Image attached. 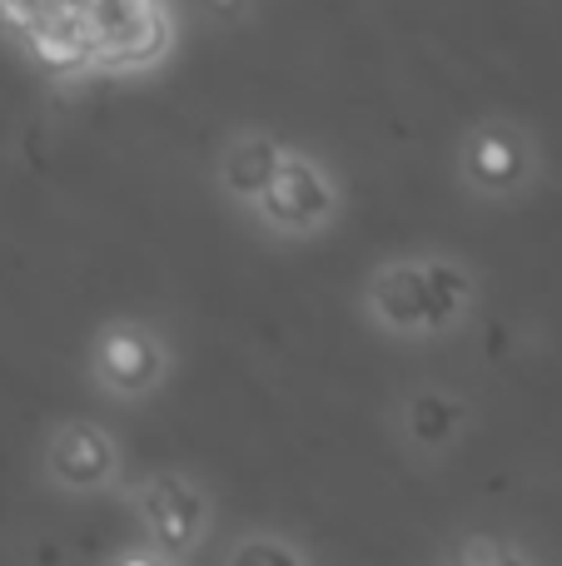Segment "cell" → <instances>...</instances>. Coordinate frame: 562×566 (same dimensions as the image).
<instances>
[{
	"mask_svg": "<svg viewBox=\"0 0 562 566\" xmlns=\"http://www.w3.org/2000/svg\"><path fill=\"white\" fill-rule=\"evenodd\" d=\"M254 205L269 224L289 229V234H314V229H324L329 219H334L339 195H334L329 175L314 165V159L279 155L274 175H269V185L259 189Z\"/></svg>",
	"mask_w": 562,
	"mask_h": 566,
	"instance_id": "1",
	"label": "cell"
},
{
	"mask_svg": "<svg viewBox=\"0 0 562 566\" xmlns=\"http://www.w3.org/2000/svg\"><path fill=\"white\" fill-rule=\"evenodd\" d=\"M139 517H145L149 537L165 552H189L195 537L205 532V497H199L185 478L165 472V478L145 482V492H139Z\"/></svg>",
	"mask_w": 562,
	"mask_h": 566,
	"instance_id": "2",
	"label": "cell"
},
{
	"mask_svg": "<svg viewBox=\"0 0 562 566\" xmlns=\"http://www.w3.org/2000/svg\"><path fill=\"white\" fill-rule=\"evenodd\" d=\"M95 368L115 392H145V388H155L159 368H165V353H159L149 328L119 323V328H110L105 338H100Z\"/></svg>",
	"mask_w": 562,
	"mask_h": 566,
	"instance_id": "3",
	"label": "cell"
},
{
	"mask_svg": "<svg viewBox=\"0 0 562 566\" xmlns=\"http://www.w3.org/2000/svg\"><path fill=\"white\" fill-rule=\"evenodd\" d=\"M50 472H55V482H65L70 492H95L100 482H110V472H115V448H110V438L100 428L70 422V428H60L55 448H50Z\"/></svg>",
	"mask_w": 562,
	"mask_h": 566,
	"instance_id": "4",
	"label": "cell"
},
{
	"mask_svg": "<svg viewBox=\"0 0 562 566\" xmlns=\"http://www.w3.org/2000/svg\"><path fill=\"white\" fill-rule=\"evenodd\" d=\"M374 313L398 333H428L424 264H388L374 279Z\"/></svg>",
	"mask_w": 562,
	"mask_h": 566,
	"instance_id": "5",
	"label": "cell"
},
{
	"mask_svg": "<svg viewBox=\"0 0 562 566\" xmlns=\"http://www.w3.org/2000/svg\"><path fill=\"white\" fill-rule=\"evenodd\" d=\"M279 155H284V149H279L274 139H264V135H239L235 145L225 149V159H219V175H225V189H229V195H239V199H249V205H254L259 189H264V185H269V175H274Z\"/></svg>",
	"mask_w": 562,
	"mask_h": 566,
	"instance_id": "6",
	"label": "cell"
},
{
	"mask_svg": "<svg viewBox=\"0 0 562 566\" xmlns=\"http://www.w3.org/2000/svg\"><path fill=\"white\" fill-rule=\"evenodd\" d=\"M424 293H428V333L448 328V323L464 313V303H468L464 269L448 264V259H434V264H424Z\"/></svg>",
	"mask_w": 562,
	"mask_h": 566,
	"instance_id": "7",
	"label": "cell"
},
{
	"mask_svg": "<svg viewBox=\"0 0 562 566\" xmlns=\"http://www.w3.org/2000/svg\"><path fill=\"white\" fill-rule=\"evenodd\" d=\"M468 169H473L483 185H508L518 175V149L498 135H478L473 155H468Z\"/></svg>",
	"mask_w": 562,
	"mask_h": 566,
	"instance_id": "8",
	"label": "cell"
},
{
	"mask_svg": "<svg viewBox=\"0 0 562 566\" xmlns=\"http://www.w3.org/2000/svg\"><path fill=\"white\" fill-rule=\"evenodd\" d=\"M408 428H414L418 442H428V448H444V442L454 438V428H458V408H454V402H444V398H418Z\"/></svg>",
	"mask_w": 562,
	"mask_h": 566,
	"instance_id": "9",
	"label": "cell"
},
{
	"mask_svg": "<svg viewBox=\"0 0 562 566\" xmlns=\"http://www.w3.org/2000/svg\"><path fill=\"white\" fill-rule=\"evenodd\" d=\"M229 566H304V562H299L294 552L284 547V542L254 537V542H244V547H235V557H229Z\"/></svg>",
	"mask_w": 562,
	"mask_h": 566,
	"instance_id": "10",
	"label": "cell"
},
{
	"mask_svg": "<svg viewBox=\"0 0 562 566\" xmlns=\"http://www.w3.org/2000/svg\"><path fill=\"white\" fill-rule=\"evenodd\" d=\"M115 566H159V562H149V557H125V562H115Z\"/></svg>",
	"mask_w": 562,
	"mask_h": 566,
	"instance_id": "11",
	"label": "cell"
}]
</instances>
